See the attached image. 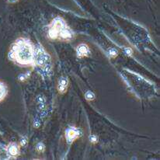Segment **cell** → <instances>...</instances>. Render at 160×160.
Masks as SVG:
<instances>
[{
	"instance_id": "1",
	"label": "cell",
	"mask_w": 160,
	"mask_h": 160,
	"mask_svg": "<svg viewBox=\"0 0 160 160\" xmlns=\"http://www.w3.org/2000/svg\"><path fill=\"white\" fill-rule=\"evenodd\" d=\"M35 46L30 39L18 38L12 44L9 52V58L18 65L34 66Z\"/></svg>"
},
{
	"instance_id": "2",
	"label": "cell",
	"mask_w": 160,
	"mask_h": 160,
	"mask_svg": "<svg viewBox=\"0 0 160 160\" xmlns=\"http://www.w3.org/2000/svg\"><path fill=\"white\" fill-rule=\"evenodd\" d=\"M48 37L52 40L70 42L75 38V33L63 18L56 17L49 25Z\"/></svg>"
},
{
	"instance_id": "3",
	"label": "cell",
	"mask_w": 160,
	"mask_h": 160,
	"mask_svg": "<svg viewBox=\"0 0 160 160\" xmlns=\"http://www.w3.org/2000/svg\"><path fill=\"white\" fill-rule=\"evenodd\" d=\"M34 66L39 68L44 76H49L52 72V58L41 44L35 46Z\"/></svg>"
},
{
	"instance_id": "4",
	"label": "cell",
	"mask_w": 160,
	"mask_h": 160,
	"mask_svg": "<svg viewBox=\"0 0 160 160\" xmlns=\"http://www.w3.org/2000/svg\"><path fill=\"white\" fill-rule=\"evenodd\" d=\"M82 135V131L78 128L74 127V126L68 127V128L66 129V131H65V134L67 143L69 144V145H71V144H72L75 141L79 139Z\"/></svg>"
},
{
	"instance_id": "5",
	"label": "cell",
	"mask_w": 160,
	"mask_h": 160,
	"mask_svg": "<svg viewBox=\"0 0 160 160\" xmlns=\"http://www.w3.org/2000/svg\"><path fill=\"white\" fill-rule=\"evenodd\" d=\"M7 154L12 158H17L20 153V145L17 143H9L7 146Z\"/></svg>"
},
{
	"instance_id": "6",
	"label": "cell",
	"mask_w": 160,
	"mask_h": 160,
	"mask_svg": "<svg viewBox=\"0 0 160 160\" xmlns=\"http://www.w3.org/2000/svg\"><path fill=\"white\" fill-rule=\"evenodd\" d=\"M90 54L89 48L86 44H80L76 48V54L79 58L88 57Z\"/></svg>"
},
{
	"instance_id": "7",
	"label": "cell",
	"mask_w": 160,
	"mask_h": 160,
	"mask_svg": "<svg viewBox=\"0 0 160 160\" xmlns=\"http://www.w3.org/2000/svg\"><path fill=\"white\" fill-rule=\"evenodd\" d=\"M68 80L67 78L62 77L61 78L58 82V92L61 94H64L67 92L68 88Z\"/></svg>"
},
{
	"instance_id": "8",
	"label": "cell",
	"mask_w": 160,
	"mask_h": 160,
	"mask_svg": "<svg viewBox=\"0 0 160 160\" xmlns=\"http://www.w3.org/2000/svg\"><path fill=\"white\" fill-rule=\"evenodd\" d=\"M8 87L6 84L3 82L0 81V103L4 100V99L7 97Z\"/></svg>"
},
{
	"instance_id": "9",
	"label": "cell",
	"mask_w": 160,
	"mask_h": 160,
	"mask_svg": "<svg viewBox=\"0 0 160 160\" xmlns=\"http://www.w3.org/2000/svg\"><path fill=\"white\" fill-rule=\"evenodd\" d=\"M85 98L88 101H92V100H95V94L92 91H88L85 94Z\"/></svg>"
},
{
	"instance_id": "10",
	"label": "cell",
	"mask_w": 160,
	"mask_h": 160,
	"mask_svg": "<svg viewBox=\"0 0 160 160\" xmlns=\"http://www.w3.org/2000/svg\"><path fill=\"white\" fill-rule=\"evenodd\" d=\"M108 54L110 58H115L116 57H118V50L115 48H110L108 51Z\"/></svg>"
},
{
	"instance_id": "11",
	"label": "cell",
	"mask_w": 160,
	"mask_h": 160,
	"mask_svg": "<svg viewBox=\"0 0 160 160\" xmlns=\"http://www.w3.org/2000/svg\"><path fill=\"white\" fill-rule=\"evenodd\" d=\"M45 149V146L44 145V144L43 143H38V145H37V150H38L39 152H44V150Z\"/></svg>"
},
{
	"instance_id": "12",
	"label": "cell",
	"mask_w": 160,
	"mask_h": 160,
	"mask_svg": "<svg viewBox=\"0 0 160 160\" xmlns=\"http://www.w3.org/2000/svg\"><path fill=\"white\" fill-rule=\"evenodd\" d=\"M30 72H27V73H26V74L21 75L20 76H19V80H20V81H22V82L25 81V80H26L27 78L30 76Z\"/></svg>"
},
{
	"instance_id": "13",
	"label": "cell",
	"mask_w": 160,
	"mask_h": 160,
	"mask_svg": "<svg viewBox=\"0 0 160 160\" xmlns=\"http://www.w3.org/2000/svg\"><path fill=\"white\" fill-rule=\"evenodd\" d=\"M89 141H90L92 143L96 144L98 142V138L96 135H90V137H89Z\"/></svg>"
},
{
	"instance_id": "14",
	"label": "cell",
	"mask_w": 160,
	"mask_h": 160,
	"mask_svg": "<svg viewBox=\"0 0 160 160\" xmlns=\"http://www.w3.org/2000/svg\"><path fill=\"white\" fill-rule=\"evenodd\" d=\"M27 144V138L23 137L22 138L21 140H20V145H21V146H25Z\"/></svg>"
},
{
	"instance_id": "15",
	"label": "cell",
	"mask_w": 160,
	"mask_h": 160,
	"mask_svg": "<svg viewBox=\"0 0 160 160\" xmlns=\"http://www.w3.org/2000/svg\"><path fill=\"white\" fill-rule=\"evenodd\" d=\"M124 52H125L126 54H128V55L131 56L132 54V53H133V52H132V50L131 48H126L125 50H124Z\"/></svg>"
},
{
	"instance_id": "16",
	"label": "cell",
	"mask_w": 160,
	"mask_h": 160,
	"mask_svg": "<svg viewBox=\"0 0 160 160\" xmlns=\"http://www.w3.org/2000/svg\"><path fill=\"white\" fill-rule=\"evenodd\" d=\"M18 1V0H8V2L10 3H14V2H17Z\"/></svg>"
}]
</instances>
